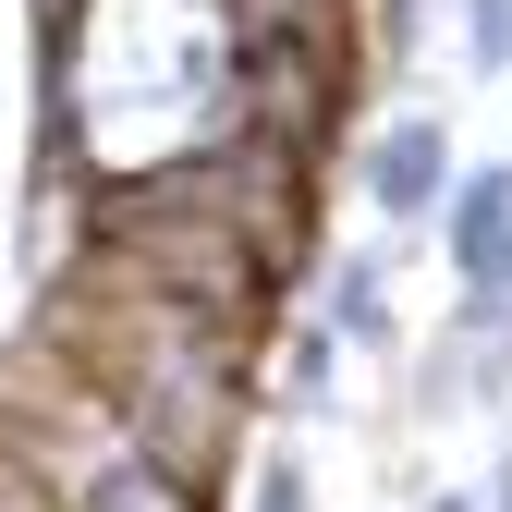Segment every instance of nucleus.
Listing matches in <instances>:
<instances>
[{
	"mask_svg": "<svg viewBox=\"0 0 512 512\" xmlns=\"http://www.w3.org/2000/svg\"><path fill=\"white\" fill-rule=\"evenodd\" d=\"M330 378H342V342H330V317H305V330H293V378H281V391H293V403H330Z\"/></svg>",
	"mask_w": 512,
	"mask_h": 512,
	"instance_id": "39448f33",
	"label": "nucleus"
},
{
	"mask_svg": "<svg viewBox=\"0 0 512 512\" xmlns=\"http://www.w3.org/2000/svg\"><path fill=\"white\" fill-rule=\"evenodd\" d=\"M452 183H464V171H452V122H439V110H391V122L366 135V208L391 220V232L439 220Z\"/></svg>",
	"mask_w": 512,
	"mask_h": 512,
	"instance_id": "7ed1b4c3",
	"label": "nucleus"
},
{
	"mask_svg": "<svg viewBox=\"0 0 512 512\" xmlns=\"http://www.w3.org/2000/svg\"><path fill=\"white\" fill-rule=\"evenodd\" d=\"M244 512H305V464L293 452H269V464H256V500Z\"/></svg>",
	"mask_w": 512,
	"mask_h": 512,
	"instance_id": "0eeeda50",
	"label": "nucleus"
},
{
	"mask_svg": "<svg viewBox=\"0 0 512 512\" xmlns=\"http://www.w3.org/2000/svg\"><path fill=\"white\" fill-rule=\"evenodd\" d=\"M488 512H512V464H500V488H488Z\"/></svg>",
	"mask_w": 512,
	"mask_h": 512,
	"instance_id": "1a4fd4ad",
	"label": "nucleus"
},
{
	"mask_svg": "<svg viewBox=\"0 0 512 512\" xmlns=\"http://www.w3.org/2000/svg\"><path fill=\"white\" fill-rule=\"evenodd\" d=\"M464 61L476 74H512V0H464Z\"/></svg>",
	"mask_w": 512,
	"mask_h": 512,
	"instance_id": "423d86ee",
	"label": "nucleus"
},
{
	"mask_svg": "<svg viewBox=\"0 0 512 512\" xmlns=\"http://www.w3.org/2000/svg\"><path fill=\"white\" fill-rule=\"evenodd\" d=\"M13 464L49 488V512H208L196 488H171L86 391H74V427H13Z\"/></svg>",
	"mask_w": 512,
	"mask_h": 512,
	"instance_id": "f03ea898",
	"label": "nucleus"
},
{
	"mask_svg": "<svg viewBox=\"0 0 512 512\" xmlns=\"http://www.w3.org/2000/svg\"><path fill=\"white\" fill-rule=\"evenodd\" d=\"M427 512H488V500H464V488H439V500H427Z\"/></svg>",
	"mask_w": 512,
	"mask_h": 512,
	"instance_id": "6e6552de",
	"label": "nucleus"
},
{
	"mask_svg": "<svg viewBox=\"0 0 512 512\" xmlns=\"http://www.w3.org/2000/svg\"><path fill=\"white\" fill-rule=\"evenodd\" d=\"M49 342L74 366V391L135 439L171 488H196V500L220 488L232 439H244V354L256 342L208 330V317H183V305H159L135 281H74L61 317H49Z\"/></svg>",
	"mask_w": 512,
	"mask_h": 512,
	"instance_id": "f257e3e1",
	"label": "nucleus"
},
{
	"mask_svg": "<svg viewBox=\"0 0 512 512\" xmlns=\"http://www.w3.org/2000/svg\"><path fill=\"white\" fill-rule=\"evenodd\" d=\"M330 342H391V269L378 256H330Z\"/></svg>",
	"mask_w": 512,
	"mask_h": 512,
	"instance_id": "20e7f679",
	"label": "nucleus"
}]
</instances>
